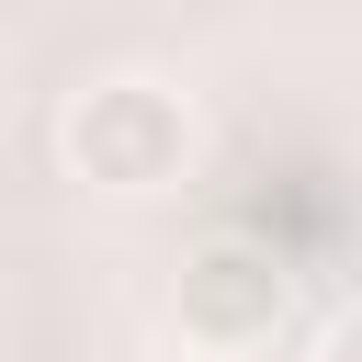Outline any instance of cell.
Wrapping results in <instances>:
<instances>
[{
	"instance_id": "obj_1",
	"label": "cell",
	"mask_w": 362,
	"mask_h": 362,
	"mask_svg": "<svg viewBox=\"0 0 362 362\" xmlns=\"http://www.w3.org/2000/svg\"><path fill=\"white\" fill-rule=\"evenodd\" d=\"M204 124H192V90H170L158 68H102L90 90H68L57 113V158L68 181L113 192V204H147V192H181Z\"/></svg>"
},
{
	"instance_id": "obj_2",
	"label": "cell",
	"mask_w": 362,
	"mask_h": 362,
	"mask_svg": "<svg viewBox=\"0 0 362 362\" xmlns=\"http://www.w3.org/2000/svg\"><path fill=\"white\" fill-rule=\"evenodd\" d=\"M283 317H294V283H283V260H272L260 238H204V249L181 260V283H170V339H192V351H215V362L272 351Z\"/></svg>"
},
{
	"instance_id": "obj_3",
	"label": "cell",
	"mask_w": 362,
	"mask_h": 362,
	"mask_svg": "<svg viewBox=\"0 0 362 362\" xmlns=\"http://www.w3.org/2000/svg\"><path fill=\"white\" fill-rule=\"evenodd\" d=\"M317 362H362V305H351V317H339V328L317 339Z\"/></svg>"
},
{
	"instance_id": "obj_4",
	"label": "cell",
	"mask_w": 362,
	"mask_h": 362,
	"mask_svg": "<svg viewBox=\"0 0 362 362\" xmlns=\"http://www.w3.org/2000/svg\"><path fill=\"white\" fill-rule=\"evenodd\" d=\"M147 362H215V351H192V339H170V351H147Z\"/></svg>"
}]
</instances>
